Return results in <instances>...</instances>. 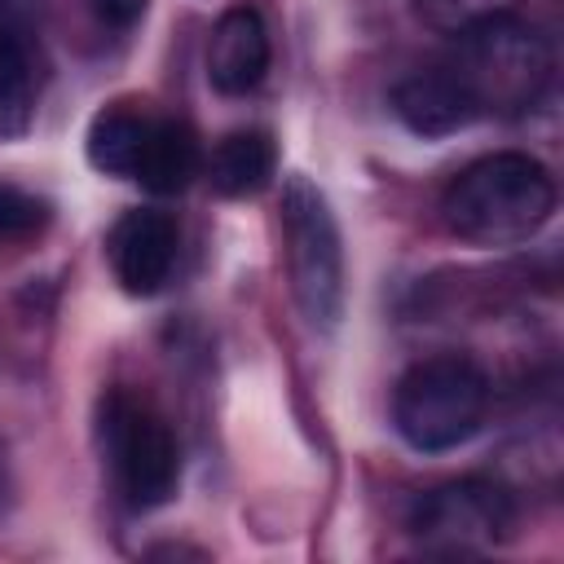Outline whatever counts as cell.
Instances as JSON below:
<instances>
[{"instance_id":"obj_2","label":"cell","mask_w":564,"mask_h":564,"mask_svg":"<svg viewBox=\"0 0 564 564\" xmlns=\"http://www.w3.org/2000/svg\"><path fill=\"white\" fill-rule=\"evenodd\" d=\"M441 66L454 75L476 119H511L538 106L551 84L555 57L538 26L507 13L454 35V48L441 57Z\"/></svg>"},{"instance_id":"obj_17","label":"cell","mask_w":564,"mask_h":564,"mask_svg":"<svg viewBox=\"0 0 564 564\" xmlns=\"http://www.w3.org/2000/svg\"><path fill=\"white\" fill-rule=\"evenodd\" d=\"M4 485H9V476H4V445H0V498H4Z\"/></svg>"},{"instance_id":"obj_12","label":"cell","mask_w":564,"mask_h":564,"mask_svg":"<svg viewBox=\"0 0 564 564\" xmlns=\"http://www.w3.org/2000/svg\"><path fill=\"white\" fill-rule=\"evenodd\" d=\"M203 172L212 189L225 198L260 194L278 172V145L264 128H234L212 145V154L203 159Z\"/></svg>"},{"instance_id":"obj_7","label":"cell","mask_w":564,"mask_h":564,"mask_svg":"<svg viewBox=\"0 0 564 564\" xmlns=\"http://www.w3.org/2000/svg\"><path fill=\"white\" fill-rule=\"evenodd\" d=\"M176 247H181V229L159 207H132L106 234L110 273H115V282L128 295H154V291H163L167 278H172V269H176Z\"/></svg>"},{"instance_id":"obj_13","label":"cell","mask_w":564,"mask_h":564,"mask_svg":"<svg viewBox=\"0 0 564 564\" xmlns=\"http://www.w3.org/2000/svg\"><path fill=\"white\" fill-rule=\"evenodd\" d=\"M198 172H203L198 132L185 119L159 115L154 128H150V141L141 150V163H137V176L132 181H141L150 194H181Z\"/></svg>"},{"instance_id":"obj_8","label":"cell","mask_w":564,"mask_h":564,"mask_svg":"<svg viewBox=\"0 0 564 564\" xmlns=\"http://www.w3.org/2000/svg\"><path fill=\"white\" fill-rule=\"evenodd\" d=\"M273 62V44H269V26L251 4L225 9L212 26L207 40V79L216 93L225 97H242L251 88H260L264 70Z\"/></svg>"},{"instance_id":"obj_3","label":"cell","mask_w":564,"mask_h":564,"mask_svg":"<svg viewBox=\"0 0 564 564\" xmlns=\"http://www.w3.org/2000/svg\"><path fill=\"white\" fill-rule=\"evenodd\" d=\"M489 414V375L463 352L414 361L392 388V427L419 454L467 445Z\"/></svg>"},{"instance_id":"obj_5","label":"cell","mask_w":564,"mask_h":564,"mask_svg":"<svg viewBox=\"0 0 564 564\" xmlns=\"http://www.w3.org/2000/svg\"><path fill=\"white\" fill-rule=\"evenodd\" d=\"M282 251H286V278L300 313L335 330L344 317V238L339 220L326 203V194L308 176H286L282 185Z\"/></svg>"},{"instance_id":"obj_15","label":"cell","mask_w":564,"mask_h":564,"mask_svg":"<svg viewBox=\"0 0 564 564\" xmlns=\"http://www.w3.org/2000/svg\"><path fill=\"white\" fill-rule=\"evenodd\" d=\"M520 0H414V18L436 35H463L480 22L507 18Z\"/></svg>"},{"instance_id":"obj_9","label":"cell","mask_w":564,"mask_h":564,"mask_svg":"<svg viewBox=\"0 0 564 564\" xmlns=\"http://www.w3.org/2000/svg\"><path fill=\"white\" fill-rule=\"evenodd\" d=\"M44 79L40 35L13 0H0V137H13L31 123Z\"/></svg>"},{"instance_id":"obj_10","label":"cell","mask_w":564,"mask_h":564,"mask_svg":"<svg viewBox=\"0 0 564 564\" xmlns=\"http://www.w3.org/2000/svg\"><path fill=\"white\" fill-rule=\"evenodd\" d=\"M392 115L414 137H449V132H463L467 123H476L471 101L463 97V88L454 84V75L441 62L405 75L392 88Z\"/></svg>"},{"instance_id":"obj_11","label":"cell","mask_w":564,"mask_h":564,"mask_svg":"<svg viewBox=\"0 0 564 564\" xmlns=\"http://www.w3.org/2000/svg\"><path fill=\"white\" fill-rule=\"evenodd\" d=\"M154 119L159 115L145 101H110V106H101L93 115V123H88V137H84L88 163L101 176L132 181L137 176V163H141V150L150 141Z\"/></svg>"},{"instance_id":"obj_6","label":"cell","mask_w":564,"mask_h":564,"mask_svg":"<svg viewBox=\"0 0 564 564\" xmlns=\"http://www.w3.org/2000/svg\"><path fill=\"white\" fill-rule=\"evenodd\" d=\"M410 538L427 555H485L516 529V502L498 480L463 476L427 489L405 520Z\"/></svg>"},{"instance_id":"obj_16","label":"cell","mask_w":564,"mask_h":564,"mask_svg":"<svg viewBox=\"0 0 564 564\" xmlns=\"http://www.w3.org/2000/svg\"><path fill=\"white\" fill-rule=\"evenodd\" d=\"M93 4V13L106 22V26H137L141 18H145V9H150V0H88Z\"/></svg>"},{"instance_id":"obj_1","label":"cell","mask_w":564,"mask_h":564,"mask_svg":"<svg viewBox=\"0 0 564 564\" xmlns=\"http://www.w3.org/2000/svg\"><path fill=\"white\" fill-rule=\"evenodd\" d=\"M555 212L551 172L524 150H494L471 159L441 194V220L471 247L529 242Z\"/></svg>"},{"instance_id":"obj_14","label":"cell","mask_w":564,"mask_h":564,"mask_svg":"<svg viewBox=\"0 0 564 564\" xmlns=\"http://www.w3.org/2000/svg\"><path fill=\"white\" fill-rule=\"evenodd\" d=\"M53 220V207L44 194L0 181V247H18V242H35Z\"/></svg>"},{"instance_id":"obj_4","label":"cell","mask_w":564,"mask_h":564,"mask_svg":"<svg viewBox=\"0 0 564 564\" xmlns=\"http://www.w3.org/2000/svg\"><path fill=\"white\" fill-rule=\"evenodd\" d=\"M97 432H101V454H106L110 480L132 511H154L176 494L181 445H176L172 423L145 397H137L128 388H110L101 397Z\"/></svg>"}]
</instances>
